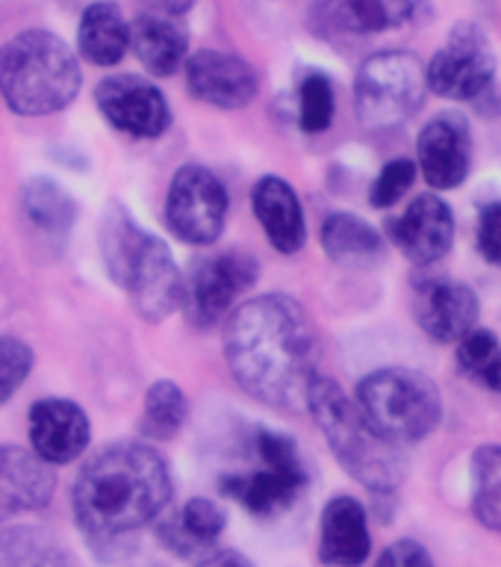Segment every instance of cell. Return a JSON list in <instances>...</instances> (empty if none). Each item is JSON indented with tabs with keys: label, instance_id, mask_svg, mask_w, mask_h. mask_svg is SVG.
<instances>
[{
	"label": "cell",
	"instance_id": "obj_25",
	"mask_svg": "<svg viewBox=\"0 0 501 567\" xmlns=\"http://www.w3.org/2000/svg\"><path fill=\"white\" fill-rule=\"evenodd\" d=\"M322 248L334 264H375L384 255V237L366 219L334 210L322 221Z\"/></svg>",
	"mask_w": 501,
	"mask_h": 567
},
{
	"label": "cell",
	"instance_id": "obj_23",
	"mask_svg": "<svg viewBox=\"0 0 501 567\" xmlns=\"http://www.w3.org/2000/svg\"><path fill=\"white\" fill-rule=\"evenodd\" d=\"M225 526H228L225 508L216 499L195 496L175 517H168L159 526V538H163L168 549H175L177 556L192 558L201 556L203 549H210L221 538Z\"/></svg>",
	"mask_w": 501,
	"mask_h": 567
},
{
	"label": "cell",
	"instance_id": "obj_28",
	"mask_svg": "<svg viewBox=\"0 0 501 567\" xmlns=\"http://www.w3.org/2000/svg\"><path fill=\"white\" fill-rule=\"evenodd\" d=\"M189 405L184 390L175 381H154L145 393V411H142V434L150 441H171L186 423Z\"/></svg>",
	"mask_w": 501,
	"mask_h": 567
},
{
	"label": "cell",
	"instance_id": "obj_35",
	"mask_svg": "<svg viewBox=\"0 0 501 567\" xmlns=\"http://www.w3.org/2000/svg\"><path fill=\"white\" fill-rule=\"evenodd\" d=\"M375 567H434V558L419 540L401 538L380 553Z\"/></svg>",
	"mask_w": 501,
	"mask_h": 567
},
{
	"label": "cell",
	"instance_id": "obj_24",
	"mask_svg": "<svg viewBox=\"0 0 501 567\" xmlns=\"http://www.w3.org/2000/svg\"><path fill=\"white\" fill-rule=\"evenodd\" d=\"M80 53L95 65H118L131 48V24L124 21L122 9L115 3H92L80 18L77 30Z\"/></svg>",
	"mask_w": 501,
	"mask_h": 567
},
{
	"label": "cell",
	"instance_id": "obj_18",
	"mask_svg": "<svg viewBox=\"0 0 501 567\" xmlns=\"http://www.w3.org/2000/svg\"><path fill=\"white\" fill-rule=\"evenodd\" d=\"M369 517L354 496H334L322 512L319 558L327 567H361L369 558Z\"/></svg>",
	"mask_w": 501,
	"mask_h": 567
},
{
	"label": "cell",
	"instance_id": "obj_19",
	"mask_svg": "<svg viewBox=\"0 0 501 567\" xmlns=\"http://www.w3.org/2000/svg\"><path fill=\"white\" fill-rule=\"evenodd\" d=\"M251 207L272 243L274 251L281 255H295L307 239V225H304V210H301L299 193L292 189L290 181L278 175H265L254 184L251 193Z\"/></svg>",
	"mask_w": 501,
	"mask_h": 567
},
{
	"label": "cell",
	"instance_id": "obj_8",
	"mask_svg": "<svg viewBox=\"0 0 501 567\" xmlns=\"http://www.w3.org/2000/svg\"><path fill=\"white\" fill-rule=\"evenodd\" d=\"M428 92V69L405 51L372 53L354 78V106L372 131H389L414 118Z\"/></svg>",
	"mask_w": 501,
	"mask_h": 567
},
{
	"label": "cell",
	"instance_id": "obj_15",
	"mask_svg": "<svg viewBox=\"0 0 501 567\" xmlns=\"http://www.w3.org/2000/svg\"><path fill=\"white\" fill-rule=\"evenodd\" d=\"M389 237L407 260L419 266L434 264L449 255L455 243V213L440 195L425 193L389 225Z\"/></svg>",
	"mask_w": 501,
	"mask_h": 567
},
{
	"label": "cell",
	"instance_id": "obj_36",
	"mask_svg": "<svg viewBox=\"0 0 501 567\" xmlns=\"http://www.w3.org/2000/svg\"><path fill=\"white\" fill-rule=\"evenodd\" d=\"M198 567H254V565H251V558L237 553V549H221V553H216V556L203 558Z\"/></svg>",
	"mask_w": 501,
	"mask_h": 567
},
{
	"label": "cell",
	"instance_id": "obj_21",
	"mask_svg": "<svg viewBox=\"0 0 501 567\" xmlns=\"http://www.w3.org/2000/svg\"><path fill=\"white\" fill-rule=\"evenodd\" d=\"M416 317L431 340L460 343L478 322V296L467 284L434 281L431 287H425Z\"/></svg>",
	"mask_w": 501,
	"mask_h": 567
},
{
	"label": "cell",
	"instance_id": "obj_32",
	"mask_svg": "<svg viewBox=\"0 0 501 567\" xmlns=\"http://www.w3.org/2000/svg\"><path fill=\"white\" fill-rule=\"evenodd\" d=\"M416 181V163L407 157H396L389 159L387 166L380 168V175L375 177V184H372V193H369V202L372 207H393L405 198V193L414 186Z\"/></svg>",
	"mask_w": 501,
	"mask_h": 567
},
{
	"label": "cell",
	"instance_id": "obj_11",
	"mask_svg": "<svg viewBox=\"0 0 501 567\" xmlns=\"http://www.w3.org/2000/svg\"><path fill=\"white\" fill-rule=\"evenodd\" d=\"M495 80V60L478 27H458L449 44L428 62V89L449 101H472Z\"/></svg>",
	"mask_w": 501,
	"mask_h": 567
},
{
	"label": "cell",
	"instance_id": "obj_13",
	"mask_svg": "<svg viewBox=\"0 0 501 567\" xmlns=\"http://www.w3.org/2000/svg\"><path fill=\"white\" fill-rule=\"evenodd\" d=\"M416 157L431 189H455L472 166V133L460 113L434 115L416 140Z\"/></svg>",
	"mask_w": 501,
	"mask_h": 567
},
{
	"label": "cell",
	"instance_id": "obj_17",
	"mask_svg": "<svg viewBox=\"0 0 501 567\" xmlns=\"http://www.w3.org/2000/svg\"><path fill=\"white\" fill-rule=\"evenodd\" d=\"M422 0H319L313 21L327 35H372L407 24Z\"/></svg>",
	"mask_w": 501,
	"mask_h": 567
},
{
	"label": "cell",
	"instance_id": "obj_5",
	"mask_svg": "<svg viewBox=\"0 0 501 567\" xmlns=\"http://www.w3.org/2000/svg\"><path fill=\"white\" fill-rule=\"evenodd\" d=\"M80 92V65L71 48L48 30H27L0 48V95L21 115H48Z\"/></svg>",
	"mask_w": 501,
	"mask_h": 567
},
{
	"label": "cell",
	"instance_id": "obj_12",
	"mask_svg": "<svg viewBox=\"0 0 501 567\" xmlns=\"http://www.w3.org/2000/svg\"><path fill=\"white\" fill-rule=\"evenodd\" d=\"M95 104L115 131L133 140H157L171 124V110L154 83L133 74H115L97 83Z\"/></svg>",
	"mask_w": 501,
	"mask_h": 567
},
{
	"label": "cell",
	"instance_id": "obj_33",
	"mask_svg": "<svg viewBox=\"0 0 501 567\" xmlns=\"http://www.w3.org/2000/svg\"><path fill=\"white\" fill-rule=\"evenodd\" d=\"M33 370V352L18 337H0V405L15 393Z\"/></svg>",
	"mask_w": 501,
	"mask_h": 567
},
{
	"label": "cell",
	"instance_id": "obj_16",
	"mask_svg": "<svg viewBox=\"0 0 501 567\" xmlns=\"http://www.w3.org/2000/svg\"><path fill=\"white\" fill-rule=\"evenodd\" d=\"M86 411L69 399H42L30 408V443L48 464H69L88 446Z\"/></svg>",
	"mask_w": 501,
	"mask_h": 567
},
{
	"label": "cell",
	"instance_id": "obj_3",
	"mask_svg": "<svg viewBox=\"0 0 501 567\" xmlns=\"http://www.w3.org/2000/svg\"><path fill=\"white\" fill-rule=\"evenodd\" d=\"M97 246L109 278L131 296L142 319L159 322L184 308L186 284L175 257L163 239L142 230L122 204H109L101 216Z\"/></svg>",
	"mask_w": 501,
	"mask_h": 567
},
{
	"label": "cell",
	"instance_id": "obj_37",
	"mask_svg": "<svg viewBox=\"0 0 501 567\" xmlns=\"http://www.w3.org/2000/svg\"><path fill=\"white\" fill-rule=\"evenodd\" d=\"M150 12H163V16H184L186 9L195 7V0H139Z\"/></svg>",
	"mask_w": 501,
	"mask_h": 567
},
{
	"label": "cell",
	"instance_id": "obj_10",
	"mask_svg": "<svg viewBox=\"0 0 501 567\" xmlns=\"http://www.w3.org/2000/svg\"><path fill=\"white\" fill-rule=\"evenodd\" d=\"M257 275L260 266L246 251H225L201 260L186 284L184 308L189 322L198 328H212L221 322L233 308V301L257 281Z\"/></svg>",
	"mask_w": 501,
	"mask_h": 567
},
{
	"label": "cell",
	"instance_id": "obj_4",
	"mask_svg": "<svg viewBox=\"0 0 501 567\" xmlns=\"http://www.w3.org/2000/svg\"><path fill=\"white\" fill-rule=\"evenodd\" d=\"M307 411L316 420L319 432L327 441L345 473L357 478L375 496H389L405 478V461L396 443L387 441L357 405V399L345 396L334 379L319 375L310 390Z\"/></svg>",
	"mask_w": 501,
	"mask_h": 567
},
{
	"label": "cell",
	"instance_id": "obj_9",
	"mask_svg": "<svg viewBox=\"0 0 501 567\" xmlns=\"http://www.w3.org/2000/svg\"><path fill=\"white\" fill-rule=\"evenodd\" d=\"M228 221V189L210 168L186 163L175 172L166 195V225L189 246H210Z\"/></svg>",
	"mask_w": 501,
	"mask_h": 567
},
{
	"label": "cell",
	"instance_id": "obj_1",
	"mask_svg": "<svg viewBox=\"0 0 501 567\" xmlns=\"http://www.w3.org/2000/svg\"><path fill=\"white\" fill-rule=\"evenodd\" d=\"M316 328L299 301L269 292L233 310L225 328L230 375L248 396L272 408H307L316 384Z\"/></svg>",
	"mask_w": 501,
	"mask_h": 567
},
{
	"label": "cell",
	"instance_id": "obj_31",
	"mask_svg": "<svg viewBox=\"0 0 501 567\" xmlns=\"http://www.w3.org/2000/svg\"><path fill=\"white\" fill-rule=\"evenodd\" d=\"M334 83L325 71H307L299 89V122L304 133H325L334 122Z\"/></svg>",
	"mask_w": 501,
	"mask_h": 567
},
{
	"label": "cell",
	"instance_id": "obj_26",
	"mask_svg": "<svg viewBox=\"0 0 501 567\" xmlns=\"http://www.w3.org/2000/svg\"><path fill=\"white\" fill-rule=\"evenodd\" d=\"M0 567H77L74 558L35 526H9L0 532Z\"/></svg>",
	"mask_w": 501,
	"mask_h": 567
},
{
	"label": "cell",
	"instance_id": "obj_34",
	"mask_svg": "<svg viewBox=\"0 0 501 567\" xmlns=\"http://www.w3.org/2000/svg\"><path fill=\"white\" fill-rule=\"evenodd\" d=\"M478 251L493 266H501V202L487 204L478 216Z\"/></svg>",
	"mask_w": 501,
	"mask_h": 567
},
{
	"label": "cell",
	"instance_id": "obj_20",
	"mask_svg": "<svg viewBox=\"0 0 501 567\" xmlns=\"http://www.w3.org/2000/svg\"><path fill=\"white\" fill-rule=\"evenodd\" d=\"M53 473L39 455L0 446V523L51 503Z\"/></svg>",
	"mask_w": 501,
	"mask_h": 567
},
{
	"label": "cell",
	"instance_id": "obj_7",
	"mask_svg": "<svg viewBox=\"0 0 501 567\" xmlns=\"http://www.w3.org/2000/svg\"><path fill=\"white\" fill-rule=\"evenodd\" d=\"M251 450L257 458L254 467H248L246 473L221 476V494L237 499L246 512L257 517H274L292 508V503L304 494L310 482L295 441L290 434L260 429Z\"/></svg>",
	"mask_w": 501,
	"mask_h": 567
},
{
	"label": "cell",
	"instance_id": "obj_27",
	"mask_svg": "<svg viewBox=\"0 0 501 567\" xmlns=\"http://www.w3.org/2000/svg\"><path fill=\"white\" fill-rule=\"evenodd\" d=\"M21 207H24L27 219L51 237H65L77 216L74 198L51 177L27 181L24 193H21Z\"/></svg>",
	"mask_w": 501,
	"mask_h": 567
},
{
	"label": "cell",
	"instance_id": "obj_30",
	"mask_svg": "<svg viewBox=\"0 0 501 567\" xmlns=\"http://www.w3.org/2000/svg\"><path fill=\"white\" fill-rule=\"evenodd\" d=\"M458 363L469 379L501 393V343L493 331L472 328L458 343Z\"/></svg>",
	"mask_w": 501,
	"mask_h": 567
},
{
	"label": "cell",
	"instance_id": "obj_29",
	"mask_svg": "<svg viewBox=\"0 0 501 567\" xmlns=\"http://www.w3.org/2000/svg\"><path fill=\"white\" fill-rule=\"evenodd\" d=\"M472 512L487 529L501 532V446L487 443L472 455Z\"/></svg>",
	"mask_w": 501,
	"mask_h": 567
},
{
	"label": "cell",
	"instance_id": "obj_22",
	"mask_svg": "<svg viewBox=\"0 0 501 567\" xmlns=\"http://www.w3.org/2000/svg\"><path fill=\"white\" fill-rule=\"evenodd\" d=\"M131 48L150 74L168 78L186 62L189 35L171 16L145 12L131 24Z\"/></svg>",
	"mask_w": 501,
	"mask_h": 567
},
{
	"label": "cell",
	"instance_id": "obj_6",
	"mask_svg": "<svg viewBox=\"0 0 501 567\" xmlns=\"http://www.w3.org/2000/svg\"><path fill=\"white\" fill-rule=\"evenodd\" d=\"M357 405L375 429L396 446L416 443L440 425L442 396L425 372L384 367L357 384Z\"/></svg>",
	"mask_w": 501,
	"mask_h": 567
},
{
	"label": "cell",
	"instance_id": "obj_2",
	"mask_svg": "<svg viewBox=\"0 0 501 567\" xmlns=\"http://www.w3.org/2000/svg\"><path fill=\"white\" fill-rule=\"evenodd\" d=\"M171 496L166 461L145 443H115L86 461L74 482V517L97 544H113L150 523Z\"/></svg>",
	"mask_w": 501,
	"mask_h": 567
},
{
	"label": "cell",
	"instance_id": "obj_14",
	"mask_svg": "<svg viewBox=\"0 0 501 567\" xmlns=\"http://www.w3.org/2000/svg\"><path fill=\"white\" fill-rule=\"evenodd\" d=\"M186 86L198 101L219 110H242L257 97L260 78L237 53L198 51L186 60Z\"/></svg>",
	"mask_w": 501,
	"mask_h": 567
}]
</instances>
